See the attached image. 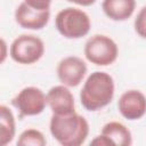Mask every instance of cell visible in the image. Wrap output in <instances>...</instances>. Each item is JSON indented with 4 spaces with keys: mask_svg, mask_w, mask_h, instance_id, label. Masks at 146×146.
<instances>
[{
    "mask_svg": "<svg viewBox=\"0 0 146 146\" xmlns=\"http://www.w3.org/2000/svg\"><path fill=\"white\" fill-rule=\"evenodd\" d=\"M114 90L113 78L106 72L96 71L87 78L80 91V102L87 111L96 112L113 100Z\"/></svg>",
    "mask_w": 146,
    "mask_h": 146,
    "instance_id": "obj_1",
    "label": "cell"
},
{
    "mask_svg": "<svg viewBox=\"0 0 146 146\" xmlns=\"http://www.w3.org/2000/svg\"><path fill=\"white\" fill-rule=\"evenodd\" d=\"M51 136L63 146H80L89 135L88 121L78 113L52 114L49 122Z\"/></svg>",
    "mask_w": 146,
    "mask_h": 146,
    "instance_id": "obj_2",
    "label": "cell"
},
{
    "mask_svg": "<svg viewBox=\"0 0 146 146\" xmlns=\"http://www.w3.org/2000/svg\"><path fill=\"white\" fill-rule=\"evenodd\" d=\"M55 25L60 35L66 39H80L86 36L91 27V22L82 9L68 7L58 11Z\"/></svg>",
    "mask_w": 146,
    "mask_h": 146,
    "instance_id": "obj_3",
    "label": "cell"
},
{
    "mask_svg": "<svg viewBox=\"0 0 146 146\" xmlns=\"http://www.w3.org/2000/svg\"><path fill=\"white\" fill-rule=\"evenodd\" d=\"M119 55L117 44L113 39L104 34H95L84 44L86 58L97 66L113 64Z\"/></svg>",
    "mask_w": 146,
    "mask_h": 146,
    "instance_id": "obj_4",
    "label": "cell"
},
{
    "mask_svg": "<svg viewBox=\"0 0 146 146\" xmlns=\"http://www.w3.org/2000/svg\"><path fill=\"white\" fill-rule=\"evenodd\" d=\"M9 54L14 62L23 65H31L43 56L44 43L36 35L22 34L11 42Z\"/></svg>",
    "mask_w": 146,
    "mask_h": 146,
    "instance_id": "obj_5",
    "label": "cell"
},
{
    "mask_svg": "<svg viewBox=\"0 0 146 146\" xmlns=\"http://www.w3.org/2000/svg\"><path fill=\"white\" fill-rule=\"evenodd\" d=\"M11 105L18 111L19 117L38 115L47 105V95L40 88L25 87L11 99Z\"/></svg>",
    "mask_w": 146,
    "mask_h": 146,
    "instance_id": "obj_6",
    "label": "cell"
},
{
    "mask_svg": "<svg viewBox=\"0 0 146 146\" xmlns=\"http://www.w3.org/2000/svg\"><path fill=\"white\" fill-rule=\"evenodd\" d=\"M56 71L62 84L66 87H76L87 74V65L78 56H67L58 63Z\"/></svg>",
    "mask_w": 146,
    "mask_h": 146,
    "instance_id": "obj_7",
    "label": "cell"
},
{
    "mask_svg": "<svg viewBox=\"0 0 146 146\" xmlns=\"http://www.w3.org/2000/svg\"><path fill=\"white\" fill-rule=\"evenodd\" d=\"M117 108L127 120H138L146 113V96L139 90H128L119 98Z\"/></svg>",
    "mask_w": 146,
    "mask_h": 146,
    "instance_id": "obj_8",
    "label": "cell"
},
{
    "mask_svg": "<svg viewBox=\"0 0 146 146\" xmlns=\"http://www.w3.org/2000/svg\"><path fill=\"white\" fill-rule=\"evenodd\" d=\"M50 18V10H38L24 1L18 5L15 10L16 23L26 30H41L43 29Z\"/></svg>",
    "mask_w": 146,
    "mask_h": 146,
    "instance_id": "obj_9",
    "label": "cell"
},
{
    "mask_svg": "<svg viewBox=\"0 0 146 146\" xmlns=\"http://www.w3.org/2000/svg\"><path fill=\"white\" fill-rule=\"evenodd\" d=\"M47 104L49 105L52 114L66 115L75 112L74 97L70 89L64 86H55L47 92Z\"/></svg>",
    "mask_w": 146,
    "mask_h": 146,
    "instance_id": "obj_10",
    "label": "cell"
},
{
    "mask_svg": "<svg viewBox=\"0 0 146 146\" xmlns=\"http://www.w3.org/2000/svg\"><path fill=\"white\" fill-rule=\"evenodd\" d=\"M135 0H103L102 9L112 21L122 22L130 18L135 11Z\"/></svg>",
    "mask_w": 146,
    "mask_h": 146,
    "instance_id": "obj_11",
    "label": "cell"
},
{
    "mask_svg": "<svg viewBox=\"0 0 146 146\" xmlns=\"http://www.w3.org/2000/svg\"><path fill=\"white\" fill-rule=\"evenodd\" d=\"M100 133L107 137L112 141L113 146L114 145L129 146L132 144V136H131L130 130L121 122L112 121V122L106 123L102 128Z\"/></svg>",
    "mask_w": 146,
    "mask_h": 146,
    "instance_id": "obj_12",
    "label": "cell"
},
{
    "mask_svg": "<svg viewBox=\"0 0 146 146\" xmlns=\"http://www.w3.org/2000/svg\"><path fill=\"white\" fill-rule=\"evenodd\" d=\"M16 132L15 117L9 107L0 105V144L2 146L9 144Z\"/></svg>",
    "mask_w": 146,
    "mask_h": 146,
    "instance_id": "obj_13",
    "label": "cell"
},
{
    "mask_svg": "<svg viewBox=\"0 0 146 146\" xmlns=\"http://www.w3.org/2000/svg\"><path fill=\"white\" fill-rule=\"evenodd\" d=\"M47 140L43 133L36 129H26L24 130L17 140V145L19 146H44Z\"/></svg>",
    "mask_w": 146,
    "mask_h": 146,
    "instance_id": "obj_14",
    "label": "cell"
},
{
    "mask_svg": "<svg viewBox=\"0 0 146 146\" xmlns=\"http://www.w3.org/2000/svg\"><path fill=\"white\" fill-rule=\"evenodd\" d=\"M135 31L136 33L143 38L146 39V6H144L137 14L136 18H135Z\"/></svg>",
    "mask_w": 146,
    "mask_h": 146,
    "instance_id": "obj_15",
    "label": "cell"
},
{
    "mask_svg": "<svg viewBox=\"0 0 146 146\" xmlns=\"http://www.w3.org/2000/svg\"><path fill=\"white\" fill-rule=\"evenodd\" d=\"M26 5L38 10H49L51 0H24Z\"/></svg>",
    "mask_w": 146,
    "mask_h": 146,
    "instance_id": "obj_16",
    "label": "cell"
},
{
    "mask_svg": "<svg viewBox=\"0 0 146 146\" xmlns=\"http://www.w3.org/2000/svg\"><path fill=\"white\" fill-rule=\"evenodd\" d=\"M90 144L91 145H97V146H113L112 141L102 133H100V136H97L95 139H92Z\"/></svg>",
    "mask_w": 146,
    "mask_h": 146,
    "instance_id": "obj_17",
    "label": "cell"
},
{
    "mask_svg": "<svg viewBox=\"0 0 146 146\" xmlns=\"http://www.w3.org/2000/svg\"><path fill=\"white\" fill-rule=\"evenodd\" d=\"M68 2H73L75 5H79V6H82V7H88V6H91L96 2V0H67Z\"/></svg>",
    "mask_w": 146,
    "mask_h": 146,
    "instance_id": "obj_18",
    "label": "cell"
},
{
    "mask_svg": "<svg viewBox=\"0 0 146 146\" xmlns=\"http://www.w3.org/2000/svg\"><path fill=\"white\" fill-rule=\"evenodd\" d=\"M1 44H2V49H3V51H2V58H1V62H3V60H5V56H6V52H5V49H6L5 40H1Z\"/></svg>",
    "mask_w": 146,
    "mask_h": 146,
    "instance_id": "obj_19",
    "label": "cell"
}]
</instances>
